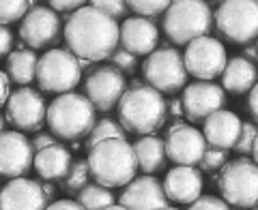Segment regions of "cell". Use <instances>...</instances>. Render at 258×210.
<instances>
[{
  "instance_id": "1",
  "label": "cell",
  "mask_w": 258,
  "mask_h": 210,
  "mask_svg": "<svg viewBox=\"0 0 258 210\" xmlns=\"http://www.w3.org/2000/svg\"><path fill=\"white\" fill-rule=\"evenodd\" d=\"M67 50L78 60H106L116 52L120 43V26L106 13L84 5L71 13L62 28Z\"/></svg>"
},
{
  "instance_id": "2",
  "label": "cell",
  "mask_w": 258,
  "mask_h": 210,
  "mask_svg": "<svg viewBox=\"0 0 258 210\" xmlns=\"http://www.w3.org/2000/svg\"><path fill=\"white\" fill-rule=\"evenodd\" d=\"M86 163L91 169V178L110 191L114 187H127L138 174L134 146L127 140H108L97 144L88 150Z\"/></svg>"
},
{
  "instance_id": "3",
  "label": "cell",
  "mask_w": 258,
  "mask_h": 210,
  "mask_svg": "<svg viewBox=\"0 0 258 210\" xmlns=\"http://www.w3.org/2000/svg\"><path fill=\"white\" fill-rule=\"evenodd\" d=\"M116 112L120 127L140 137L155 133L168 120V103L164 94L153 90L151 86L127 88L116 105Z\"/></svg>"
},
{
  "instance_id": "4",
  "label": "cell",
  "mask_w": 258,
  "mask_h": 210,
  "mask_svg": "<svg viewBox=\"0 0 258 210\" xmlns=\"http://www.w3.org/2000/svg\"><path fill=\"white\" fill-rule=\"evenodd\" d=\"M93 103L86 99V94L80 92H67L58 94L47 105V120L45 125L50 133L58 140L78 142L80 137L91 135L93 127L97 125Z\"/></svg>"
},
{
  "instance_id": "5",
  "label": "cell",
  "mask_w": 258,
  "mask_h": 210,
  "mask_svg": "<svg viewBox=\"0 0 258 210\" xmlns=\"http://www.w3.org/2000/svg\"><path fill=\"white\" fill-rule=\"evenodd\" d=\"M211 28L213 13L203 0H176L164 13V32L176 45H189L200 37H209Z\"/></svg>"
},
{
  "instance_id": "6",
  "label": "cell",
  "mask_w": 258,
  "mask_h": 210,
  "mask_svg": "<svg viewBox=\"0 0 258 210\" xmlns=\"http://www.w3.org/2000/svg\"><path fill=\"white\" fill-rule=\"evenodd\" d=\"M82 79L80 60L64 47H52L47 50L37 64V84L43 92L67 94Z\"/></svg>"
},
{
  "instance_id": "7",
  "label": "cell",
  "mask_w": 258,
  "mask_h": 210,
  "mask_svg": "<svg viewBox=\"0 0 258 210\" xmlns=\"http://www.w3.org/2000/svg\"><path fill=\"white\" fill-rule=\"evenodd\" d=\"M220 191L228 206L254 210L258 206V165L252 159H235L220 176Z\"/></svg>"
},
{
  "instance_id": "8",
  "label": "cell",
  "mask_w": 258,
  "mask_h": 210,
  "mask_svg": "<svg viewBox=\"0 0 258 210\" xmlns=\"http://www.w3.org/2000/svg\"><path fill=\"white\" fill-rule=\"evenodd\" d=\"M144 84L157 92H176L187 84V71L179 50L174 47H157L142 64Z\"/></svg>"
},
{
  "instance_id": "9",
  "label": "cell",
  "mask_w": 258,
  "mask_h": 210,
  "mask_svg": "<svg viewBox=\"0 0 258 210\" xmlns=\"http://www.w3.org/2000/svg\"><path fill=\"white\" fill-rule=\"evenodd\" d=\"M217 32L232 43L245 45L258 39V3L254 0H226L215 11Z\"/></svg>"
},
{
  "instance_id": "10",
  "label": "cell",
  "mask_w": 258,
  "mask_h": 210,
  "mask_svg": "<svg viewBox=\"0 0 258 210\" xmlns=\"http://www.w3.org/2000/svg\"><path fill=\"white\" fill-rule=\"evenodd\" d=\"M183 62L187 75H194L200 82H211L224 73L228 56H226V47L217 39L200 37L185 47Z\"/></svg>"
},
{
  "instance_id": "11",
  "label": "cell",
  "mask_w": 258,
  "mask_h": 210,
  "mask_svg": "<svg viewBox=\"0 0 258 210\" xmlns=\"http://www.w3.org/2000/svg\"><path fill=\"white\" fill-rule=\"evenodd\" d=\"M62 24L58 13L47 5H32L30 11L20 22V39L28 45V50H43L58 43L62 35Z\"/></svg>"
},
{
  "instance_id": "12",
  "label": "cell",
  "mask_w": 258,
  "mask_h": 210,
  "mask_svg": "<svg viewBox=\"0 0 258 210\" xmlns=\"http://www.w3.org/2000/svg\"><path fill=\"white\" fill-rule=\"evenodd\" d=\"M7 120L20 133L39 131L47 120V105L43 94L32 88H20V90L11 92L9 101H7Z\"/></svg>"
},
{
  "instance_id": "13",
  "label": "cell",
  "mask_w": 258,
  "mask_h": 210,
  "mask_svg": "<svg viewBox=\"0 0 258 210\" xmlns=\"http://www.w3.org/2000/svg\"><path fill=\"white\" fill-rule=\"evenodd\" d=\"M84 90L86 99L93 103L95 110L110 112L116 108L123 94L127 92V82L118 69L103 64V67H97L91 75H86Z\"/></svg>"
},
{
  "instance_id": "14",
  "label": "cell",
  "mask_w": 258,
  "mask_h": 210,
  "mask_svg": "<svg viewBox=\"0 0 258 210\" xmlns=\"http://www.w3.org/2000/svg\"><path fill=\"white\" fill-rule=\"evenodd\" d=\"M35 163L32 142L20 131L0 133V176L7 178H26L28 169Z\"/></svg>"
},
{
  "instance_id": "15",
  "label": "cell",
  "mask_w": 258,
  "mask_h": 210,
  "mask_svg": "<svg viewBox=\"0 0 258 210\" xmlns=\"http://www.w3.org/2000/svg\"><path fill=\"white\" fill-rule=\"evenodd\" d=\"M164 146H166V157L183 167L198 165L209 148L205 135L200 133L198 129L187 127V125L172 127L166 135Z\"/></svg>"
},
{
  "instance_id": "16",
  "label": "cell",
  "mask_w": 258,
  "mask_h": 210,
  "mask_svg": "<svg viewBox=\"0 0 258 210\" xmlns=\"http://www.w3.org/2000/svg\"><path fill=\"white\" fill-rule=\"evenodd\" d=\"M224 103H226L224 88L213 82H194L189 86H185L183 96H181L183 114L191 123L207 120L211 114L220 112L224 108Z\"/></svg>"
},
{
  "instance_id": "17",
  "label": "cell",
  "mask_w": 258,
  "mask_h": 210,
  "mask_svg": "<svg viewBox=\"0 0 258 210\" xmlns=\"http://www.w3.org/2000/svg\"><path fill=\"white\" fill-rule=\"evenodd\" d=\"M118 204L127 210H161L168 208V197L155 176H140L123 189Z\"/></svg>"
},
{
  "instance_id": "18",
  "label": "cell",
  "mask_w": 258,
  "mask_h": 210,
  "mask_svg": "<svg viewBox=\"0 0 258 210\" xmlns=\"http://www.w3.org/2000/svg\"><path fill=\"white\" fill-rule=\"evenodd\" d=\"M50 201L37 180L15 178L0 189V210H45Z\"/></svg>"
},
{
  "instance_id": "19",
  "label": "cell",
  "mask_w": 258,
  "mask_h": 210,
  "mask_svg": "<svg viewBox=\"0 0 258 210\" xmlns=\"http://www.w3.org/2000/svg\"><path fill=\"white\" fill-rule=\"evenodd\" d=\"M164 193L170 201H179V204H194L200 195H203V174L198 167H183L176 165L166 174Z\"/></svg>"
},
{
  "instance_id": "20",
  "label": "cell",
  "mask_w": 258,
  "mask_h": 210,
  "mask_svg": "<svg viewBox=\"0 0 258 210\" xmlns=\"http://www.w3.org/2000/svg\"><path fill=\"white\" fill-rule=\"evenodd\" d=\"M241 118L235 114V112L228 110H220L211 114L205 120L203 127V135L207 140V146L211 148H220V150H235L239 135H241Z\"/></svg>"
},
{
  "instance_id": "21",
  "label": "cell",
  "mask_w": 258,
  "mask_h": 210,
  "mask_svg": "<svg viewBox=\"0 0 258 210\" xmlns=\"http://www.w3.org/2000/svg\"><path fill=\"white\" fill-rule=\"evenodd\" d=\"M159 30L155 22L142 18H127L120 26V47L134 56H151L157 50Z\"/></svg>"
},
{
  "instance_id": "22",
  "label": "cell",
  "mask_w": 258,
  "mask_h": 210,
  "mask_svg": "<svg viewBox=\"0 0 258 210\" xmlns=\"http://www.w3.org/2000/svg\"><path fill=\"white\" fill-rule=\"evenodd\" d=\"M71 165H74L71 152L64 146H60V144H54V146L45 148L41 152H35V163H32V167L37 169V174L45 182L64 180Z\"/></svg>"
},
{
  "instance_id": "23",
  "label": "cell",
  "mask_w": 258,
  "mask_h": 210,
  "mask_svg": "<svg viewBox=\"0 0 258 210\" xmlns=\"http://www.w3.org/2000/svg\"><path fill=\"white\" fill-rule=\"evenodd\" d=\"M258 84V69L243 56H235L228 60L222 73V88L232 94H245Z\"/></svg>"
},
{
  "instance_id": "24",
  "label": "cell",
  "mask_w": 258,
  "mask_h": 210,
  "mask_svg": "<svg viewBox=\"0 0 258 210\" xmlns=\"http://www.w3.org/2000/svg\"><path fill=\"white\" fill-rule=\"evenodd\" d=\"M134 155H136V161H138V169H142L144 176H151L159 172V169H164L168 161L164 140H159L155 135L140 137L134 144Z\"/></svg>"
},
{
  "instance_id": "25",
  "label": "cell",
  "mask_w": 258,
  "mask_h": 210,
  "mask_svg": "<svg viewBox=\"0 0 258 210\" xmlns=\"http://www.w3.org/2000/svg\"><path fill=\"white\" fill-rule=\"evenodd\" d=\"M37 64H39V56L32 50H26V47L20 45V50H13L9 54L7 75H9L11 82L20 84L22 88H28V84L37 79Z\"/></svg>"
},
{
  "instance_id": "26",
  "label": "cell",
  "mask_w": 258,
  "mask_h": 210,
  "mask_svg": "<svg viewBox=\"0 0 258 210\" xmlns=\"http://www.w3.org/2000/svg\"><path fill=\"white\" fill-rule=\"evenodd\" d=\"M78 204L82 206L84 210H103V208H108L114 204V195H112V191L106 189V187H101V184H86V187L78 193Z\"/></svg>"
},
{
  "instance_id": "27",
  "label": "cell",
  "mask_w": 258,
  "mask_h": 210,
  "mask_svg": "<svg viewBox=\"0 0 258 210\" xmlns=\"http://www.w3.org/2000/svg\"><path fill=\"white\" fill-rule=\"evenodd\" d=\"M108 140H125V129L120 127L116 120H112V118H101V120H97V125L93 127L91 135H88L86 148L91 150V148L97 146V144L108 142Z\"/></svg>"
},
{
  "instance_id": "28",
  "label": "cell",
  "mask_w": 258,
  "mask_h": 210,
  "mask_svg": "<svg viewBox=\"0 0 258 210\" xmlns=\"http://www.w3.org/2000/svg\"><path fill=\"white\" fill-rule=\"evenodd\" d=\"M86 184H91V169H88L86 159H78V161H74V165H71L67 178L62 180V189L78 195Z\"/></svg>"
},
{
  "instance_id": "29",
  "label": "cell",
  "mask_w": 258,
  "mask_h": 210,
  "mask_svg": "<svg viewBox=\"0 0 258 210\" xmlns=\"http://www.w3.org/2000/svg\"><path fill=\"white\" fill-rule=\"evenodd\" d=\"M127 7L136 13V18H142V20H155L159 15H164L168 11L170 3L168 0H132L127 3Z\"/></svg>"
},
{
  "instance_id": "30",
  "label": "cell",
  "mask_w": 258,
  "mask_h": 210,
  "mask_svg": "<svg viewBox=\"0 0 258 210\" xmlns=\"http://www.w3.org/2000/svg\"><path fill=\"white\" fill-rule=\"evenodd\" d=\"M30 7L32 3H24V0H0V26L9 28V24L22 22Z\"/></svg>"
},
{
  "instance_id": "31",
  "label": "cell",
  "mask_w": 258,
  "mask_h": 210,
  "mask_svg": "<svg viewBox=\"0 0 258 210\" xmlns=\"http://www.w3.org/2000/svg\"><path fill=\"white\" fill-rule=\"evenodd\" d=\"M91 7H95V9H99L101 13H106L108 18H112L114 22L123 20L127 15V3H123V0H93Z\"/></svg>"
},
{
  "instance_id": "32",
  "label": "cell",
  "mask_w": 258,
  "mask_h": 210,
  "mask_svg": "<svg viewBox=\"0 0 258 210\" xmlns=\"http://www.w3.org/2000/svg\"><path fill=\"white\" fill-rule=\"evenodd\" d=\"M256 135H258V127L254 123H243V127H241L239 142L235 146V152H239V155H252Z\"/></svg>"
},
{
  "instance_id": "33",
  "label": "cell",
  "mask_w": 258,
  "mask_h": 210,
  "mask_svg": "<svg viewBox=\"0 0 258 210\" xmlns=\"http://www.w3.org/2000/svg\"><path fill=\"white\" fill-rule=\"evenodd\" d=\"M226 163H228V152L209 146L203 161H200L198 165H200V169H205V172H215V169H222Z\"/></svg>"
},
{
  "instance_id": "34",
  "label": "cell",
  "mask_w": 258,
  "mask_h": 210,
  "mask_svg": "<svg viewBox=\"0 0 258 210\" xmlns=\"http://www.w3.org/2000/svg\"><path fill=\"white\" fill-rule=\"evenodd\" d=\"M136 64H138V56H134V54H129L127 50H123V47H116V52L110 56V67H114L118 69L120 73L123 71H136Z\"/></svg>"
},
{
  "instance_id": "35",
  "label": "cell",
  "mask_w": 258,
  "mask_h": 210,
  "mask_svg": "<svg viewBox=\"0 0 258 210\" xmlns=\"http://www.w3.org/2000/svg\"><path fill=\"white\" fill-rule=\"evenodd\" d=\"M187 210H230V206L215 195H200Z\"/></svg>"
},
{
  "instance_id": "36",
  "label": "cell",
  "mask_w": 258,
  "mask_h": 210,
  "mask_svg": "<svg viewBox=\"0 0 258 210\" xmlns=\"http://www.w3.org/2000/svg\"><path fill=\"white\" fill-rule=\"evenodd\" d=\"M47 7L56 13H76L78 9H82L84 3H80V0H52Z\"/></svg>"
},
{
  "instance_id": "37",
  "label": "cell",
  "mask_w": 258,
  "mask_h": 210,
  "mask_svg": "<svg viewBox=\"0 0 258 210\" xmlns=\"http://www.w3.org/2000/svg\"><path fill=\"white\" fill-rule=\"evenodd\" d=\"M13 50V32L7 26H0V58L9 56Z\"/></svg>"
},
{
  "instance_id": "38",
  "label": "cell",
  "mask_w": 258,
  "mask_h": 210,
  "mask_svg": "<svg viewBox=\"0 0 258 210\" xmlns=\"http://www.w3.org/2000/svg\"><path fill=\"white\" fill-rule=\"evenodd\" d=\"M54 144H58V142H56V137L52 133H37V137L32 140V148H35V152H41L45 148L54 146Z\"/></svg>"
},
{
  "instance_id": "39",
  "label": "cell",
  "mask_w": 258,
  "mask_h": 210,
  "mask_svg": "<svg viewBox=\"0 0 258 210\" xmlns=\"http://www.w3.org/2000/svg\"><path fill=\"white\" fill-rule=\"evenodd\" d=\"M11 96V79L5 71H0V108H5Z\"/></svg>"
},
{
  "instance_id": "40",
  "label": "cell",
  "mask_w": 258,
  "mask_h": 210,
  "mask_svg": "<svg viewBox=\"0 0 258 210\" xmlns=\"http://www.w3.org/2000/svg\"><path fill=\"white\" fill-rule=\"evenodd\" d=\"M45 210H84L76 199H56Z\"/></svg>"
},
{
  "instance_id": "41",
  "label": "cell",
  "mask_w": 258,
  "mask_h": 210,
  "mask_svg": "<svg viewBox=\"0 0 258 210\" xmlns=\"http://www.w3.org/2000/svg\"><path fill=\"white\" fill-rule=\"evenodd\" d=\"M247 112L252 114V118L258 123V84L249 90V96H247Z\"/></svg>"
},
{
  "instance_id": "42",
  "label": "cell",
  "mask_w": 258,
  "mask_h": 210,
  "mask_svg": "<svg viewBox=\"0 0 258 210\" xmlns=\"http://www.w3.org/2000/svg\"><path fill=\"white\" fill-rule=\"evenodd\" d=\"M41 189H43V195H45V199L50 201V204H52V201H56V199H54L56 189H54V184H52V182H43V184H41Z\"/></svg>"
},
{
  "instance_id": "43",
  "label": "cell",
  "mask_w": 258,
  "mask_h": 210,
  "mask_svg": "<svg viewBox=\"0 0 258 210\" xmlns=\"http://www.w3.org/2000/svg\"><path fill=\"white\" fill-rule=\"evenodd\" d=\"M181 110H183L181 101H174V103H172V112H168V116H174V118H179V116H181Z\"/></svg>"
},
{
  "instance_id": "44",
  "label": "cell",
  "mask_w": 258,
  "mask_h": 210,
  "mask_svg": "<svg viewBox=\"0 0 258 210\" xmlns=\"http://www.w3.org/2000/svg\"><path fill=\"white\" fill-rule=\"evenodd\" d=\"M243 58H247L249 62H252V58H258V54H256V47H245V56Z\"/></svg>"
},
{
  "instance_id": "45",
  "label": "cell",
  "mask_w": 258,
  "mask_h": 210,
  "mask_svg": "<svg viewBox=\"0 0 258 210\" xmlns=\"http://www.w3.org/2000/svg\"><path fill=\"white\" fill-rule=\"evenodd\" d=\"M252 161L258 165V135H256V142H254V150H252Z\"/></svg>"
},
{
  "instance_id": "46",
  "label": "cell",
  "mask_w": 258,
  "mask_h": 210,
  "mask_svg": "<svg viewBox=\"0 0 258 210\" xmlns=\"http://www.w3.org/2000/svg\"><path fill=\"white\" fill-rule=\"evenodd\" d=\"M103 210H127V208H123L120 204H112V206H108V208H103Z\"/></svg>"
},
{
  "instance_id": "47",
  "label": "cell",
  "mask_w": 258,
  "mask_h": 210,
  "mask_svg": "<svg viewBox=\"0 0 258 210\" xmlns=\"http://www.w3.org/2000/svg\"><path fill=\"white\" fill-rule=\"evenodd\" d=\"M3 131H7V129H5V120L0 118V133H3Z\"/></svg>"
},
{
  "instance_id": "48",
  "label": "cell",
  "mask_w": 258,
  "mask_h": 210,
  "mask_svg": "<svg viewBox=\"0 0 258 210\" xmlns=\"http://www.w3.org/2000/svg\"><path fill=\"white\" fill-rule=\"evenodd\" d=\"M161 210H179V208H170V206H168V208H161Z\"/></svg>"
},
{
  "instance_id": "49",
  "label": "cell",
  "mask_w": 258,
  "mask_h": 210,
  "mask_svg": "<svg viewBox=\"0 0 258 210\" xmlns=\"http://www.w3.org/2000/svg\"><path fill=\"white\" fill-rule=\"evenodd\" d=\"M256 54H258V43H256ZM256 60H258V58H256Z\"/></svg>"
},
{
  "instance_id": "50",
  "label": "cell",
  "mask_w": 258,
  "mask_h": 210,
  "mask_svg": "<svg viewBox=\"0 0 258 210\" xmlns=\"http://www.w3.org/2000/svg\"><path fill=\"white\" fill-rule=\"evenodd\" d=\"M254 210H258V208H254Z\"/></svg>"
}]
</instances>
